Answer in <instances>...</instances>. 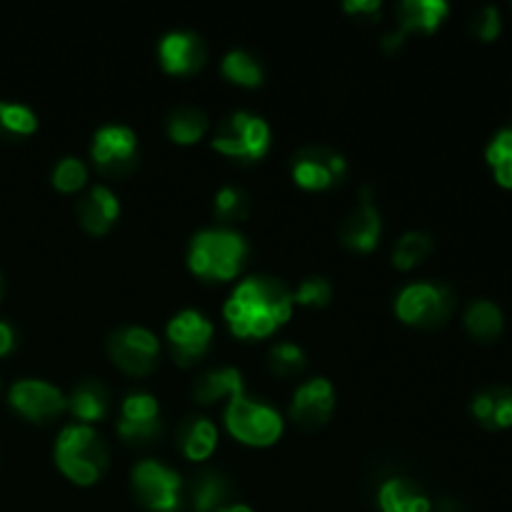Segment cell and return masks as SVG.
<instances>
[{
  "mask_svg": "<svg viewBox=\"0 0 512 512\" xmlns=\"http://www.w3.org/2000/svg\"><path fill=\"white\" fill-rule=\"evenodd\" d=\"M80 225L90 235H105L120 218V200L108 185H93L75 205Z\"/></svg>",
  "mask_w": 512,
  "mask_h": 512,
  "instance_id": "obj_17",
  "label": "cell"
},
{
  "mask_svg": "<svg viewBox=\"0 0 512 512\" xmlns=\"http://www.w3.org/2000/svg\"><path fill=\"white\" fill-rule=\"evenodd\" d=\"M118 435L128 445H150L163 433V420H160V403L155 395L135 390L125 395L118 413Z\"/></svg>",
  "mask_w": 512,
  "mask_h": 512,
  "instance_id": "obj_13",
  "label": "cell"
},
{
  "mask_svg": "<svg viewBox=\"0 0 512 512\" xmlns=\"http://www.w3.org/2000/svg\"><path fill=\"white\" fill-rule=\"evenodd\" d=\"M405 35L400 33V30H393V33H388L383 38V50H388V53H395V50H400L405 45Z\"/></svg>",
  "mask_w": 512,
  "mask_h": 512,
  "instance_id": "obj_38",
  "label": "cell"
},
{
  "mask_svg": "<svg viewBox=\"0 0 512 512\" xmlns=\"http://www.w3.org/2000/svg\"><path fill=\"white\" fill-rule=\"evenodd\" d=\"M380 512H433L428 495L408 478H390L378 490Z\"/></svg>",
  "mask_w": 512,
  "mask_h": 512,
  "instance_id": "obj_22",
  "label": "cell"
},
{
  "mask_svg": "<svg viewBox=\"0 0 512 512\" xmlns=\"http://www.w3.org/2000/svg\"><path fill=\"white\" fill-rule=\"evenodd\" d=\"M50 183L63 195L80 193L88 185V165L75 155H68V158L58 160V165L50 173Z\"/></svg>",
  "mask_w": 512,
  "mask_h": 512,
  "instance_id": "obj_31",
  "label": "cell"
},
{
  "mask_svg": "<svg viewBox=\"0 0 512 512\" xmlns=\"http://www.w3.org/2000/svg\"><path fill=\"white\" fill-rule=\"evenodd\" d=\"M485 158H488L490 168H493L495 180L503 188H512V125L495 135L493 143L488 145Z\"/></svg>",
  "mask_w": 512,
  "mask_h": 512,
  "instance_id": "obj_32",
  "label": "cell"
},
{
  "mask_svg": "<svg viewBox=\"0 0 512 512\" xmlns=\"http://www.w3.org/2000/svg\"><path fill=\"white\" fill-rule=\"evenodd\" d=\"M245 393V380L238 368H215L200 375L193 385V398L198 405H215Z\"/></svg>",
  "mask_w": 512,
  "mask_h": 512,
  "instance_id": "obj_21",
  "label": "cell"
},
{
  "mask_svg": "<svg viewBox=\"0 0 512 512\" xmlns=\"http://www.w3.org/2000/svg\"><path fill=\"white\" fill-rule=\"evenodd\" d=\"M8 403L30 423H50L68 410V395L48 380L23 378L8 390Z\"/></svg>",
  "mask_w": 512,
  "mask_h": 512,
  "instance_id": "obj_12",
  "label": "cell"
},
{
  "mask_svg": "<svg viewBox=\"0 0 512 512\" xmlns=\"http://www.w3.org/2000/svg\"><path fill=\"white\" fill-rule=\"evenodd\" d=\"M335 410V388L328 378H310L298 385L290 400V418L298 428L318 430Z\"/></svg>",
  "mask_w": 512,
  "mask_h": 512,
  "instance_id": "obj_14",
  "label": "cell"
},
{
  "mask_svg": "<svg viewBox=\"0 0 512 512\" xmlns=\"http://www.w3.org/2000/svg\"><path fill=\"white\" fill-rule=\"evenodd\" d=\"M475 420L488 430L512 428V390L485 388L470 403Z\"/></svg>",
  "mask_w": 512,
  "mask_h": 512,
  "instance_id": "obj_23",
  "label": "cell"
},
{
  "mask_svg": "<svg viewBox=\"0 0 512 512\" xmlns=\"http://www.w3.org/2000/svg\"><path fill=\"white\" fill-rule=\"evenodd\" d=\"M90 160L108 178H125L138 165V135L128 125H103L90 143Z\"/></svg>",
  "mask_w": 512,
  "mask_h": 512,
  "instance_id": "obj_10",
  "label": "cell"
},
{
  "mask_svg": "<svg viewBox=\"0 0 512 512\" xmlns=\"http://www.w3.org/2000/svg\"><path fill=\"white\" fill-rule=\"evenodd\" d=\"M213 333L215 328L208 315H203L200 310L185 308L168 320L165 340H168L170 355L175 358V363L180 368H193L195 363H200L208 355Z\"/></svg>",
  "mask_w": 512,
  "mask_h": 512,
  "instance_id": "obj_8",
  "label": "cell"
},
{
  "mask_svg": "<svg viewBox=\"0 0 512 512\" xmlns=\"http://www.w3.org/2000/svg\"><path fill=\"white\" fill-rule=\"evenodd\" d=\"M470 30H473L475 38L485 40V43H493L500 35V30H503V20H500L498 8H493V5L480 8L478 13L473 15V20H470Z\"/></svg>",
  "mask_w": 512,
  "mask_h": 512,
  "instance_id": "obj_35",
  "label": "cell"
},
{
  "mask_svg": "<svg viewBox=\"0 0 512 512\" xmlns=\"http://www.w3.org/2000/svg\"><path fill=\"white\" fill-rule=\"evenodd\" d=\"M433 248V238L428 233H423V230H410V233L400 235L393 248V268L400 270V273H408V270L425 263L430 258V253H433Z\"/></svg>",
  "mask_w": 512,
  "mask_h": 512,
  "instance_id": "obj_29",
  "label": "cell"
},
{
  "mask_svg": "<svg viewBox=\"0 0 512 512\" xmlns=\"http://www.w3.org/2000/svg\"><path fill=\"white\" fill-rule=\"evenodd\" d=\"M293 290L273 275L240 280L223 305V320L240 340H265L293 318Z\"/></svg>",
  "mask_w": 512,
  "mask_h": 512,
  "instance_id": "obj_1",
  "label": "cell"
},
{
  "mask_svg": "<svg viewBox=\"0 0 512 512\" xmlns=\"http://www.w3.org/2000/svg\"><path fill=\"white\" fill-rule=\"evenodd\" d=\"M380 235H383V218H380V210L375 208L373 200L365 195L358 208L345 215L338 228V238L348 250L365 255L378 248Z\"/></svg>",
  "mask_w": 512,
  "mask_h": 512,
  "instance_id": "obj_16",
  "label": "cell"
},
{
  "mask_svg": "<svg viewBox=\"0 0 512 512\" xmlns=\"http://www.w3.org/2000/svg\"><path fill=\"white\" fill-rule=\"evenodd\" d=\"M220 73L228 83L238 85V88H260L265 80V70L258 60L245 50H230L220 63Z\"/></svg>",
  "mask_w": 512,
  "mask_h": 512,
  "instance_id": "obj_28",
  "label": "cell"
},
{
  "mask_svg": "<svg viewBox=\"0 0 512 512\" xmlns=\"http://www.w3.org/2000/svg\"><path fill=\"white\" fill-rule=\"evenodd\" d=\"M225 430L248 448H270L278 443L285 433V420L273 405L263 400L248 398V395H235L228 400L223 413Z\"/></svg>",
  "mask_w": 512,
  "mask_h": 512,
  "instance_id": "obj_4",
  "label": "cell"
},
{
  "mask_svg": "<svg viewBox=\"0 0 512 512\" xmlns=\"http://www.w3.org/2000/svg\"><path fill=\"white\" fill-rule=\"evenodd\" d=\"M218 512H253L248 508V505H240V503H235V505H225V508H220Z\"/></svg>",
  "mask_w": 512,
  "mask_h": 512,
  "instance_id": "obj_39",
  "label": "cell"
},
{
  "mask_svg": "<svg viewBox=\"0 0 512 512\" xmlns=\"http://www.w3.org/2000/svg\"><path fill=\"white\" fill-rule=\"evenodd\" d=\"M210 143L225 158H233L238 163H258L268 155L273 133L265 118L248 110H238L220 120Z\"/></svg>",
  "mask_w": 512,
  "mask_h": 512,
  "instance_id": "obj_5",
  "label": "cell"
},
{
  "mask_svg": "<svg viewBox=\"0 0 512 512\" xmlns=\"http://www.w3.org/2000/svg\"><path fill=\"white\" fill-rule=\"evenodd\" d=\"M108 355L115 368L133 378H145L155 370L160 355V340L143 325H128L110 335Z\"/></svg>",
  "mask_w": 512,
  "mask_h": 512,
  "instance_id": "obj_9",
  "label": "cell"
},
{
  "mask_svg": "<svg viewBox=\"0 0 512 512\" xmlns=\"http://www.w3.org/2000/svg\"><path fill=\"white\" fill-rule=\"evenodd\" d=\"M450 5L445 0H403L395 8L398 30L408 38L410 33H435L448 18Z\"/></svg>",
  "mask_w": 512,
  "mask_h": 512,
  "instance_id": "obj_19",
  "label": "cell"
},
{
  "mask_svg": "<svg viewBox=\"0 0 512 512\" xmlns=\"http://www.w3.org/2000/svg\"><path fill=\"white\" fill-rule=\"evenodd\" d=\"M345 175H348V160L323 145L303 148L290 163V178L308 193H323V190L335 188L343 183Z\"/></svg>",
  "mask_w": 512,
  "mask_h": 512,
  "instance_id": "obj_11",
  "label": "cell"
},
{
  "mask_svg": "<svg viewBox=\"0 0 512 512\" xmlns=\"http://www.w3.org/2000/svg\"><path fill=\"white\" fill-rule=\"evenodd\" d=\"M465 330L470 338L480 340V343H493L500 338L505 328L503 310L493 303V300H473L465 310Z\"/></svg>",
  "mask_w": 512,
  "mask_h": 512,
  "instance_id": "obj_26",
  "label": "cell"
},
{
  "mask_svg": "<svg viewBox=\"0 0 512 512\" xmlns=\"http://www.w3.org/2000/svg\"><path fill=\"white\" fill-rule=\"evenodd\" d=\"M218 440V425L210 418H205V415H188L178 425V433H175L178 450L190 463H205V460H210V455L218 450Z\"/></svg>",
  "mask_w": 512,
  "mask_h": 512,
  "instance_id": "obj_18",
  "label": "cell"
},
{
  "mask_svg": "<svg viewBox=\"0 0 512 512\" xmlns=\"http://www.w3.org/2000/svg\"><path fill=\"white\" fill-rule=\"evenodd\" d=\"M188 498L195 512H218L220 508L228 505V478H223V475L215 473V470H205V473H200L198 478L190 483Z\"/></svg>",
  "mask_w": 512,
  "mask_h": 512,
  "instance_id": "obj_24",
  "label": "cell"
},
{
  "mask_svg": "<svg viewBox=\"0 0 512 512\" xmlns=\"http://www.w3.org/2000/svg\"><path fill=\"white\" fill-rule=\"evenodd\" d=\"M455 310V295L438 283H410L395 295V315L410 328H443Z\"/></svg>",
  "mask_w": 512,
  "mask_h": 512,
  "instance_id": "obj_6",
  "label": "cell"
},
{
  "mask_svg": "<svg viewBox=\"0 0 512 512\" xmlns=\"http://www.w3.org/2000/svg\"><path fill=\"white\" fill-rule=\"evenodd\" d=\"M268 365L278 378H295L308 368V355L295 343H275L268 353Z\"/></svg>",
  "mask_w": 512,
  "mask_h": 512,
  "instance_id": "obj_33",
  "label": "cell"
},
{
  "mask_svg": "<svg viewBox=\"0 0 512 512\" xmlns=\"http://www.w3.org/2000/svg\"><path fill=\"white\" fill-rule=\"evenodd\" d=\"M343 10L355 18H373L383 10V3L380 0H345Z\"/></svg>",
  "mask_w": 512,
  "mask_h": 512,
  "instance_id": "obj_36",
  "label": "cell"
},
{
  "mask_svg": "<svg viewBox=\"0 0 512 512\" xmlns=\"http://www.w3.org/2000/svg\"><path fill=\"white\" fill-rule=\"evenodd\" d=\"M53 458L65 480L78 488H90L108 473L110 450L93 425L70 423L55 440Z\"/></svg>",
  "mask_w": 512,
  "mask_h": 512,
  "instance_id": "obj_3",
  "label": "cell"
},
{
  "mask_svg": "<svg viewBox=\"0 0 512 512\" xmlns=\"http://www.w3.org/2000/svg\"><path fill=\"white\" fill-rule=\"evenodd\" d=\"M293 298H295V305L320 310L330 303V298H333V285H330L328 278L310 275V278L300 280V285L295 288Z\"/></svg>",
  "mask_w": 512,
  "mask_h": 512,
  "instance_id": "obj_34",
  "label": "cell"
},
{
  "mask_svg": "<svg viewBox=\"0 0 512 512\" xmlns=\"http://www.w3.org/2000/svg\"><path fill=\"white\" fill-rule=\"evenodd\" d=\"M38 130V115L23 103L0 100V135L5 138H28Z\"/></svg>",
  "mask_w": 512,
  "mask_h": 512,
  "instance_id": "obj_30",
  "label": "cell"
},
{
  "mask_svg": "<svg viewBox=\"0 0 512 512\" xmlns=\"http://www.w3.org/2000/svg\"><path fill=\"white\" fill-rule=\"evenodd\" d=\"M250 210H253L250 195L238 185H223L215 193L213 213L218 218L220 228H235V225L245 223L250 218Z\"/></svg>",
  "mask_w": 512,
  "mask_h": 512,
  "instance_id": "obj_27",
  "label": "cell"
},
{
  "mask_svg": "<svg viewBox=\"0 0 512 512\" xmlns=\"http://www.w3.org/2000/svg\"><path fill=\"white\" fill-rule=\"evenodd\" d=\"M250 245L235 228H205L190 238L188 263L190 273L205 283H230L243 273L248 263Z\"/></svg>",
  "mask_w": 512,
  "mask_h": 512,
  "instance_id": "obj_2",
  "label": "cell"
},
{
  "mask_svg": "<svg viewBox=\"0 0 512 512\" xmlns=\"http://www.w3.org/2000/svg\"><path fill=\"white\" fill-rule=\"evenodd\" d=\"M13 348H15V330L10 328L5 320H0V358L13 353Z\"/></svg>",
  "mask_w": 512,
  "mask_h": 512,
  "instance_id": "obj_37",
  "label": "cell"
},
{
  "mask_svg": "<svg viewBox=\"0 0 512 512\" xmlns=\"http://www.w3.org/2000/svg\"><path fill=\"white\" fill-rule=\"evenodd\" d=\"M68 410L80 425H95L110 415V395L98 380H83L68 395Z\"/></svg>",
  "mask_w": 512,
  "mask_h": 512,
  "instance_id": "obj_20",
  "label": "cell"
},
{
  "mask_svg": "<svg viewBox=\"0 0 512 512\" xmlns=\"http://www.w3.org/2000/svg\"><path fill=\"white\" fill-rule=\"evenodd\" d=\"M210 120L200 108H175L165 120V133L175 145H198L208 135Z\"/></svg>",
  "mask_w": 512,
  "mask_h": 512,
  "instance_id": "obj_25",
  "label": "cell"
},
{
  "mask_svg": "<svg viewBox=\"0 0 512 512\" xmlns=\"http://www.w3.org/2000/svg\"><path fill=\"white\" fill-rule=\"evenodd\" d=\"M158 63L168 75H195L208 63V48L203 38L190 30H173L158 43Z\"/></svg>",
  "mask_w": 512,
  "mask_h": 512,
  "instance_id": "obj_15",
  "label": "cell"
},
{
  "mask_svg": "<svg viewBox=\"0 0 512 512\" xmlns=\"http://www.w3.org/2000/svg\"><path fill=\"white\" fill-rule=\"evenodd\" d=\"M3 295H5V280L3 275H0V300H3Z\"/></svg>",
  "mask_w": 512,
  "mask_h": 512,
  "instance_id": "obj_40",
  "label": "cell"
},
{
  "mask_svg": "<svg viewBox=\"0 0 512 512\" xmlns=\"http://www.w3.org/2000/svg\"><path fill=\"white\" fill-rule=\"evenodd\" d=\"M133 495L150 512H180L185 500V485L180 473L160 460H140L130 473Z\"/></svg>",
  "mask_w": 512,
  "mask_h": 512,
  "instance_id": "obj_7",
  "label": "cell"
}]
</instances>
